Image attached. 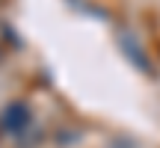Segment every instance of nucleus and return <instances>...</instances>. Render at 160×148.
I'll use <instances>...</instances> for the list:
<instances>
[{
	"mask_svg": "<svg viewBox=\"0 0 160 148\" xmlns=\"http://www.w3.org/2000/svg\"><path fill=\"white\" fill-rule=\"evenodd\" d=\"M0 125H3V131H9V133H21L24 127L30 125V110L24 107L21 101L9 104V107L3 110V116H0Z\"/></svg>",
	"mask_w": 160,
	"mask_h": 148,
	"instance_id": "f257e3e1",
	"label": "nucleus"
}]
</instances>
